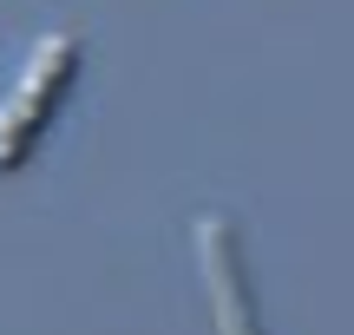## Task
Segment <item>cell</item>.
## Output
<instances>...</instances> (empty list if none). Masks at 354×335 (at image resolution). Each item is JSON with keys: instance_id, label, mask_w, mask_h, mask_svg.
<instances>
[{"instance_id": "1", "label": "cell", "mask_w": 354, "mask_h": 335, "mask_svg": "<svg viewBox=\"0 0 354 335\" xmlns=\"http://www.w3.org/2000/svg\"><path fill=\"white\" fill-rule=\"evenodd\" d=\"M73 79H79V39L73 33H46L33 46V60H26L20 86L0 105V171H20L26 158L39 152V138H46L53 112L66 105Z\"/></svg>"}, {"instance_id": "2", "label": "cell", "mask_w": 354, "mask_h": 335, "mask_svg": "<svg viewBox=\"0 0 354 335\" xmlns=\"http://www.w3.org/2000/svg\"><path fill=\"white\" fill-rule=\"evenodd\" d=\"M197 237V270H203V296H210V329L216 335H263V309H256V283H250V257L230 210H203L190 224Z\"/></svg>"}]
</instances>
